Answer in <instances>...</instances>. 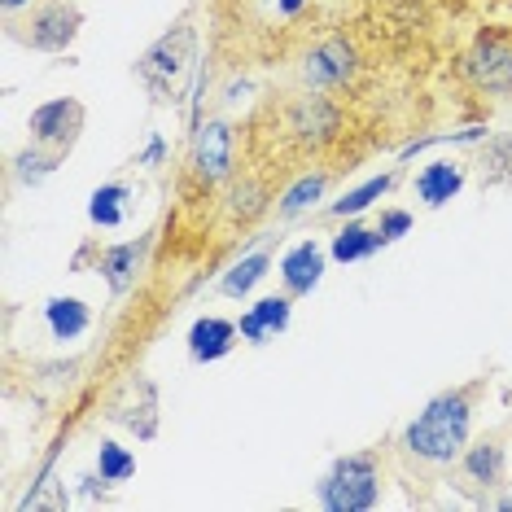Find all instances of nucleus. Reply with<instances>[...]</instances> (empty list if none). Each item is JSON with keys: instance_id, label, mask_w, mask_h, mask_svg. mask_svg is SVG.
I'll return each instance as SVG.
<instances>
[{"instance_id": "nucleus-25", "label": "nucleus", "mask_w": 512, "mask_h": 512, "mask_svg": "<svg viewBox=\"0 0 512 512\" xmlns=\"http://www.w3.org/2000/svg\"><path fill=\"white\" fill-rule=\"evenodd\" d=\"M228 215L237 219V224H250V219H259L263 211H267V193H263V184L259 180H241L237 189H232V197H228Z\"/></svg>"}, {"instance_id": "nucleus-28", "label": "nucleus", "mask_w": 512, "mask_h": 512, "mask_svg": "<svg viewBox=\"0 0 512 512\" xmlns=\"http://www.w3.org/2000/svg\"><path fill=\"white\" fill-rule=\"evenodd\" d=\"M302 5H307V0H276V9H281V14H285V18H294V14H298V9H302Z\"/></svg>"}, {"instance_id": "nucleus-11", "label": "nucleus", "mask_w": 512, "mask_h": 512, "mask_svg": "<svg viewBox=\"0 0 512 512\" xmlns=\"http://www.w3.org/2000/svg\"><path fill=\"white\" fill-rule=\"evenodd\" d=\"M289 132H294L302 145L324 149L329 141H337V132H342V110H337L324 92L311 88L307 97H298L294 110H289Z\"/></svg>"}, {"instance_id": "nucleus-29", "label": "nucleus", "mask_w": 512, "mask_h": 512, "mask_svg": "<svg viewBox=\"0 0 512 512\" xmlns=\"http://www.w3.org/2000/svg\"><path fill=\"white\" fill-rule=\"evenodd\" d=\"M0 5H5V14H9V18H14V14H18V9H31V5H36V0H0Z\"/></svg>"}, {"instance_id": "nucleus-21", "label": "nucleus", "mask_w": 512, "mask_h": 512, "mask_svg": "<svg viewBox=\"0 0 512 512\" xmlns=\"http://www.w3.org/2000/svg\"><path fill=\"white\" fill-rule=\"evenodd\" d=\"M477 171H482V184H512V132L486 136L477 149Z\"/></svg>"}, {"instance_id": "nucleus-7", "label": "nucleus", "mask_w": 512, "mask_h": 512, "mask_svg": "<svg viewBox=\"0 0 512 512\" xmlns=\"http://www.w3.org/2000/svg\"><path fill=\"white\" fill-rule=\"evenodd\" d=\"M27 132H31V141L44 145V149H53V154H71L75 141H79V132H84V106H79L75 97L44 101V106L31 110Z\"/></svg>"}, {"instance_id": "nucleus-10", "label": "nucleus", "mask_w": 512, "mask_h": 512, "mask_svg": "<svg viewBox=\"0 0 512 512\" xmlns=\"http://www.w3.org/2000/svg\"><path fill=\"white\" fill-rule=\"evenodd\" d=\"M324 267H329V250H324L316 237H302L298 246H289L281 254V263H276V272H281V289L289 298L316 294L320 281H324Z\"/></svg>"}, {"instance_id": "nucleus-18", "label": "nucleus", "mask_w": 512, "mask_h": 512, "mask_svg": "<svg viewBox=\"0 0 512 512\" xmlns=\"http://www.w3.org/2000/svg\"><path fill=\"white\" fill-rule=\"evenodd\" d=\"M267 272H272V250H254V254H246V259H237L228 267L224 276H219V294L224 298H250L254 289H259L263 281H267Z\"/></svg>"}, {"instance_id": "nucleus-20", "label": "nucleus", "mask_w": 512, "mask_h": 512, "mask_svg": "<svg viewBox=\"0 0 512 512\" xmlns=\"http://www.w3.org/2000/svg\"><path fill=\"white\" fill-rule=\"evenodd\" d=\"M394 180H399V171H386V176H372V180H364V184H355V189H346V193L329 206V215H333V219H359V215L372 211V206H377L381 197L394 189Z\"/></svg>"}, {"instance_id": "nucleus-2", "label": "nucleus", "mask_w": 512, "mask_h": 512, "mask_svg": "<svg viewBox=\"0 0 512 512\" xmlns=\"http://www.w3.org/2000/svg\"><path fill=\"white\" fill-rule=\"evenodd\" d=\"M197 66V31L193 22H176L167 36H158L136 57V79L154 92L158 101H176Z\"/></svg>"}, {"instance_id": "nucleus-13", "label": "nucleus", "mask_w": 512, "mask_h": 512, "mask_svg": "<svg viewBox=\"0 0 512 512\" xmlns=\"http://www.w3.org/2000/svg\"><path fill=\"white\" fill-rule=\"evenodd\" d=\"M464 184H469V171H464V162H456V158H434V162H425V167L416 171L412 193H416V202H421V206L438 211V206H447L451 197L464 189Z\"/></svg>"}, {"instance_id": "nucleus-5", "label": "nucleus", "mask_w": 512, "mask_h": 512, "mask_svg": "<svg viewBox=\"0 0 512 512\" xmlns=\"http://www.w3.org/2000/svg\"><path fill=\"white\" fill-rule=\"evenodd\" d=\"M84 27V14L71 5V0H49V5H36L27 14V22H14L9 27V40L27 44L36 53H66Z\"/></svg>"}, {"instance_id": "nucleus-4", "label": "nucleus", "mask_w": 512, "mask_h": 512, "mask_svg": "<svg viewBox=\"0 0 512 512\" xmlns=\"http://www.w3.org/2000/svg\"><path fill=\"white\" fill-rule=\"evenodd\" d=\"M464 75L473 88L491 97H512V31L508 27H482L464 53Z\"/></svg>"}, {"instance_id": "nucleus-17", "label": "nucleus", "mask_w": 512, "mask_h": 512, "mask_svg": "<svg viewBox=\"0 0 512 512\" xmlns=\"http://www.w3.org/2000/svg\"><path fill=\"white\" fill-rule=\"evenodd\" d=\"M44 324H49L53 342H79L92 324V307L84 298H49L44 302Z\"/></svg>"}, {"instance_id": "nucleus-1", "label": "nucleus", "mask_w": 512, "mask_h": 512, "mask_svg": "<svg viewBox=\"0 0 512 512\" xmlns=\"http://www.w3.org/2000/svg\"><path fill=\"white\" fill-rule=\"evenodd\" d=\"M486 390V377L469 381V386L434 394L399 434V456L421 473H442L451 464H460L464 447L473 442V412L477 394Z\"/></svg>"}, {"instance_id": "nucleus-8", "label": "nucleus", "mask_w": 512, "mask_h": 512, "mask_svg": "<svg viewBox=\"0 0 512 512\" xmlns=\"http://www.w3.org/2000/svg\"><path fill=\"white\" fill-rule=\"evenodd\" d=\"M298 75H302V84L316 88V92L346 88V84H351V79L359 75V53H355V44L342 40V36L316 44V49H311V53L298 62Z\"/></svg>"}, {"instance_id": "nucleus-27", "label": "nucleus", "mask_w": 512, "mask_h": 512, "mask_svg": "<svg viewBox=\"0 0 512 512\" xmlns=\"http://www.w3.org/2000/svg\"><path fill=\"white\" fill-rule=\"evenodd\" d=\"M162 158H167V141H162V136H149V145L141 154V167H158Z\"/></svg>"}, {"instance_id": "nucleus-16", "label": "nucleus", "mask_w": 512, "mask_h": 512, "mask_svg": "<svg viewBox=\"0 0 512 512\" xmlns=\"http://www.w3.org/2000/svg\"><path fill=\"white\" fill-rule=\"evenodd\" d=\"M377 250H386V241H381L377 224H364V219H346V224L333 232L329 259H333V263H364V259H372Z\"/></svg>"}, {"instance_id": "nucleus-3", "label": "nucleus", "mask_w": 512, "mask_h": 512, "mask_svg": "<svg viewBox=\"0 0 512 512\" xmlns=\"http://www.w3.org/2000/svg\"><path fill=\"white\" fill-rule=\"evenodd\" d=\"M381 460L372 451L337 456L316 482V504L329 512H372L381 504Z\"/></svg>"}, {"instance_id": "nucleus-14", "label": "nucleus", "mask_w": 512, "mask_h": 512, "mask_svg": "<svg viewBox=\"0 0 512 512\" xmlns=\"http://www.w3.org/2000/svg\"><path fill=\"white\" fill-rule=\"evenodd\" d=\"M289 320H294V298L281 289V294H263L259 302H254L246 316L237 320V329L250 346H267L272 337H281L289 329Z\"/></svg>"}, {"instance_id": "nucleus-15", "label": "nucleus", "mask_w": 512, "mask_h": 512, "mask_svg": "<svg viewBox=\"0 0 512 512\" xmlns=\"http://www.w3.org/2000/svg\"><path fill=\"white\" fill-rule=\"evenodd\" d=\"M241 342L237 320L224 316H197L189 329V359L193 364H219L224 355H232V346Z\"/></svg>"}, {"instance_id": "nucleus-24", "label": "nucleus", "mask_w": 512, "mask_h": 512, "mask_svg": "<svg viewBox=\"0 0 512 512\" xmlns=\"http://www.w3.org/2000/svg\"><path fill=\"white\" fill-rule=\"evenodd\" d=\"M97 473H101V482L123 486V482H132V477H136V456L123 447V442L106 438V442L97 447Z\"/></svg>"}, {"instance_id": "nucleus-26", "label": "nucleus", "mask_w": 512, "mask_h": 512, "mask_svg": "<svg viewBox=\"0 0 512 512\" xmlns=\"http://www.w3.org/2000/svg\"><path fill=\"white\" fill-rule=\"evenodd\" d=\"M377 232H381V241H386V246H394L399 237H407V232H412V215H407V211H381Z\"/></svg>"}, {"instance_id": "nucleus-12", "label": "nucleus", "mask_w": 512, "mask_h": 512, "mask_svg": "<svg viewBox=\"0 0 512 512\" xmlns=\"http://www.w3.org/2000/svg\"><path fill=\"white\" fill-rule=\"evenodd\" d=\"M149 246H154V232H145V237H136V241H123V246H106L97 254V272L106 276L114 298L132 294L136 276H141V267L149 259Z\"/></svg>"}, {"instance_id": "nucleus-6", "label": "nucleus", "mask_w": 512, "mask_h": 512, "mask_svg": "<svg viewBox=\"0 0 512 512\" xmlns=\"http://www.w3.org/2000/svg\"><path fill=\"white\" fill-rule=\"evenodd\" d=\"M460 486L473 495H491L508 482V447H504V434H482L477 442H469L460 456Z\"/></svg>"}, {"instance_id": "nucleus-19", "label": "nucleus", "mask_w": 512, "mask_h": 512, "mask_svg": "<svg viewBox=\"0 0 512 512\" xmlns=\"http://www.w3.org/2000/svg\"><path fill=\"white\" fill-rule=\"evenodd\" d=\"M127 206H132V184L127 180H110V184H101V189H92V197H88L92 228H123Z\"/></svg>"}, {"instance_id": "nucleus-9", "label": "nucleus", "mask_w": 512, "mask_h": 512, "mask_svg": "<svg viewBox=\"0 0 512 512\" xmlns=\"http://www.w3.org/2000/svg\"><path fill=\"white\" fill-rule=\"evenodd\" d=\"M189 167H193V176L202 180L206 189H215V184H228L232 180V127H228V119L197 123Z\"/></svg>"}, {"instance_id": "nucleus-22", "label": "nucleus", "mask_w": 512, "mask_h": 512, "mask_svg": "<svg viewBox=\"0 0 512 512\" xmlns=\"http://www.w3.org/2000/svg\"><path fill=\"white\" fill-rule=\"evenodd\" d=\"M62 158L66 154H53V149H44V145L31 141L27 149H18V154L9 158V167H14V180L18 184H31V189H36V184H44L57 167H62Z\"/></svg>"}, {"instance_id": "nucleus-23", "label": "nucleus", "mask_w": 512, "mask_h": 512, "mask_svg": "<svg viewBox=\"0 0 512 512\" xmlns=\"http://www.w3.org/2000/svg\"><path fill=\"white\" fill-rule=\"evenodd\" d=\"M324 193H329V176H324V171H316V176H311V171H307V176H298V180L281 193V206H276V211H281V219H294V215H302V211H311V206H316Z\"/></svg>"}]
</instances>
